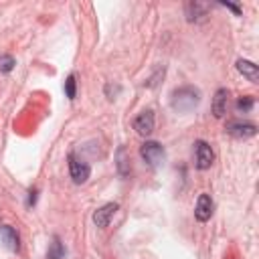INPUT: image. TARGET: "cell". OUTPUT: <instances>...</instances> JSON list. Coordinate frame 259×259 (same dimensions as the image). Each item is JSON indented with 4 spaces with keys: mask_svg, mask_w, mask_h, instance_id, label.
<instances>
[{
    "mask_svg": "<svg viewBox=\"0 0 259 259\" xmlns=\"http://www.w3.org/2000/svg\"><path fill=\"white\" fill-rule=\"evenodd\" d=\"M200 103V91L192 85H184V87H178L172 91L170 95V105L174 111L178 113H188L192 111L196 105Z\"/></svg>",
    "mask_w": 259,
    "mask_h": 259,
    "instance_id": "6da1fadb",
    "label": "cell"
},
{
    "mask_svg": "<svg viewBox=\"0 0 259 259\" xmlns=\"http://www.w3.org/2000/svg\"><path fill=\"white\" fill-rule=\"evenodd\" d=\"M140 156L150 168H158L166 158V150L158 142H144L140 146Z\"/></svg>",
    "mask_w": 259,
    "mask_h": 259,
    "instance_id": "7a4b0ae2",
    "label": "cell"
},
{
    "mask_svg": "<svg viewBox=\"0 0 259 259\" xmlns=\"http://www.w3.org/2000/svg\"><path fill=\"white\" fill-rule=\"evenodd\" d=\"M69 174H71V178H73L75 184H83L91 176V168H89L87 162H83L75 154H69Z\"/></svg>",
    "mask_w": 259,
    "mask_h": 259,
    "instance_id": "3957f363",
    "label": "cell"
},
{
    "mask_svg": "<svg viewBox=\"0 0 259 259\" xmlns=\"http://www.w3.org/2000/svg\"><path fill=\"white\" fill-rule=\"evenodd\" d=\"M225 132L237 140H247L257 134V125L251 121H229L225 125Z\"/></svg>",
    "mask_w": 259,
    "mask_h": 259,
    "instance_id": "277c9868",
    "label": "cell"
},
{
    "mask_svg": "<svg viewBox=\"0 0 259 259\" xmlns=\"http://www.w3.org/2000/svg\"><path fill=\"white\" fill-rule=\"evenodd\" d=\"M194 156H196V168L198 170H206L210 168L212 160H214V154H212V148L204 142V140H198L194 142Z\"/></svg>",
    "mask_w": 259,
    "mask_h": 259,
    "instance_id": "5b68a950",
    "label": "cell"
},
{
    "mask_svg": "<svg viewBox=\"0 0 259 259\" xmlns=\"http://www.w3.org/2000/svg\"><path fill=\"white\" fill-rule=\"evenodd\" d=\"M212 208H214V204H212L210 194L202 192V194L198 196V200H196V208H194V217H196V221L206 223V221L210 219V214H212Z\"/></svg>",
    "mask_w": 259,
    "mask_h": 259,
    "instance_id": "8992f818",
    "label": "cell"
},
{
    "mask_svg": "<svg viewBox=\"0 0 259 259\" xmlns=\"http://www.w3.org/2000/svg\"><path fill=\"white\" fill-rule=\"evenodd\" d=\"M134 130H136L140 136H150V134L154 132V111H152V109L142 111V113L134 119Z\"/></svg>",
    "mask_w": 259,
    "mask_h": 259,
    "instance_id": "52a82bcc",
    "label": "cell"
},
{
    "mask_svg": "<svg viewBox=\"0 0 259 259\" xmlns=\"http://www.w3.org/2000/svg\"><path fill=\"white\" fill-rule=\"evenodd\" d=\"M115 210H117V202H107V204H103L101 208H97V210L93 212V223H95L97 227H107L109 221H111V217L115 214Z\"/></svg>",
    "mask_w": 259,
    "mask_h": 259,
    "instance_id": "ba28073f",
    "label": "cell"
},
{
    "mask_svg": "<svg viewBox=\"0 0 259 259\" xmlns=\"http://www.w3.org/2000/svg\"><path fill=\"white\" fill-rule=\"evenodd\" d=\"M0 241H2L4 247L10 249V251H18V247H20L18 233H16L12 227H8V225H2V227H0Z\"/></svg>",
    "mask_w": 259,
    "mask_h": 259,
    "instance_id": "9c48e42d",
    "label": "cell"
},
{
    "mask_svg": "<svg viewBox=\"0 0 259 259\" xmlns=\"http://www.w3.org/2000/svg\"><path fill=\"white\" fill-rule=\"evenodd\" d=\"M227 101H229V91L225 87L217 89V93L212 97V115L214 117H223L227 113Z\"/></svg>",
    "mask_w": 259,
    "mask_h": 259,
    "instance_id": "30bf717a",
    "label": "cell"
},
{
    "mask_svg": "<svg viewBox=\"0 0 259 259\" xmlns=\"http://www.w3.org/2000/svg\"><path fill=\"white\" fill-rule=\"evenodd\" d=\"M237 71L241 75H245L251 83H257L259 81V69H257V65L251 63V61H247V59H239L237 61Z\"/></svg>",
    "mask_w": 259,
    "mask_h": 259,
    "instance_id": "8fae6325",
    "label": "cell"
},
{
    "mask_svg": "<svg viewBox=\"0 0 259 259\" xmlns=\"http://www.w3.org/2000/svg\"><path fill=\"white\" fill-rule=\"evenodd\" d=\"M206 8H208L206 4H200V2H188V4H186V18H188L190 22H194V20H198V18L204 16Z\"/></svg>",
    "mask_w": 259,
    "mask_h": 259,
    "instance_id": "7c38bea8",
    "label": "cell"
},
{
    "mask_svg": "<svg viewBox=\"0 0 259 259\" xmlns=\"http://www.w3.org/2000/svg\"><path fill=\"white\" fill-rule=\"evenodd\" d=\"M115 160H117V170L121 176H127L130 174V156H127V150L123 146L117 148V154H115Z\"/></svg>",
    "mask_w": 259,
    "mask_h": 259,
    "instance_id": "4fadbf2b",
    "label": "cell"
},
{
    "mask_svg": "<svg viewBox=\"0 0 259 259\" xmlns=\"http://www.w3.org/2000/svg\"><path fill=\"white\" fill-rule=\"evenodd\" d=\"M47 259H65V247L59 237H53L49 251H47Z\"/></svg>",
    "mask_w": 259,
    "mask_h": 259,
    "instance_id": "5bb4252c",
    "label": "cell"
},
{
    "mask_svg": "<svg viewBox=\"0 0 259 259\" xmlns=\"http://www.w3.org/2000/svg\"><path fill=\"white\" fill-rule=\"evenodd\" d=\"M65 95L69 99H75L77 97V81H75V75H69L67 81H65Z\"/></svg>",
    "mask_w": 259,
    "mask_h": 259,
    "instance_id": "9a60e30c",
    "label": "cell"
},
{
    "mask_svg": "<svg viewBox=\"0 0 259 259\" xmlns=\"http://www.w3.org/2000/svg\"><path fill=\"white\" fill-rule=\"evenodd\" d=\"M16 61L12 55H0V73H10L14 69Z\"/></svg>",
    "mask_w": 259,
    "mask_h": 259,
    "instance_id": "2e32d148",
    "label": "cell"
},
{
    "mask_svg": "<svg viewBox=\"0 0 259 259\" xmlns=\"http://www.w3.org/2000/svg\"><path fill=\"white\" fill-rule=\"evenodd\" d=\"M253 103H255V99H253V97H241V99L237 101V111L247 113V111H251Z\"/></svg>",
    "mask_w": 259,
    "mask_h": 259,
    "instance_id": "e0dca14e",
    "label": "cell"
},
{
    "mask_svg": "<svg viewBox=\"0 0 259 259\" xmlns=\"http://www.w3.org/2000/svg\"><path fill=\"white\" fill-rule=\"evenodd\" d=\"M121 91V87L119 85H113V83H107L105 85V95H107V99H115V95Z\"/></svg>",
    "mask_w": 259,
    "mask_h": 259,
    "instance_id": "ac0fdd59",
    "label": "cell"
},
{
    "mask_svg": "<svg viewBox=\"0 0 259 259\" xmlns=\"http://www.w3.org/2000/svg\"><path fill=\"white\" fill-rule=\"evenodd\" d=\"M223 6H227L229 10H233V12L237 14V16L241 14V6H237V4H233V2H223Z\"/></svg>",
    "mask_w": 259,
    "mask_h": 259,
    "instance_id": "d6986e66",
    "label": "cell"
},
{
    "mask_svg": "<svg viewBox=\"0 0 259 259\" xmlns=\"http://www.w3.org/2000/svg\"><path fill=\"white\" fill-rule=\"evenodd\" d=\"M36 194H38V192H36V188H34V190H30V192H28V202H26V204H28V206H32V204H34V202H36Z\"/></svg>",
    "mask_w": 259,
    "mask_h": 259,
    "instance_id": "ffe728a7",
    "label": "cell"
}]
</instances>
